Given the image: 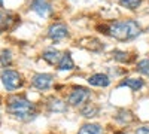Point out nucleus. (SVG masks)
<instances>
[{
	"label": "nucleus",
	"mask_w": 149,
	"mask_h": 134,
	"mask_svg": "<svg viewBox=\"0 0 149 134\" xmlns=\"http://www.w3.org/2000/svg\"><path fill=\"white\" fill-rule=\"evenodd\" d=\"M112 119H113L118 125H121L124 128L137 122V116L134 115V112H131L130 109H125V107L118 109V110L115 112V115L112 116Z\"/></svg>",
	"instance_id": "obj_9"
},
{
	"label": "nucleus",
	"mask_w": 149,
	"mask_h": 134,
	"mask_svg": "<svg viewBox=\"0 0 149 134\" xmlns=\"http://www.w3.org/2000/svg\"><path fill=\"white\" fill-rule=\"evenodd\" d=\"M110 58L119 64H124V66H131V64L137 63V55L134 52L125 51V49H112Z\"/></svg>",
	"instance_id": "obj_10"
},
{
	"label": "nucleus",
	"mask_w": 149,
	"mask_h": 134,
	"mask_svg": "<svg viewBox=\"0 0 149 134\" xmlns=\"http://www.w3.org/2000/svg\"><path fill=\"white\" fill-rule=\"evenodd\" d=\"M0 8H3V0H0Z\"/></svg>",
	"instance_id": "obj_25"
},
{
	"label": "nucleus",
	"mask_w": 149,
	"mask_h": 134,
	"mask_svg": "<svg viewBox=\"0 0 149 134\" xmlns=\"http://www.w3.org/2000/svg\"><path fill=\"white\" fill-rule=\"evenodd\" d=\"M98 30H100V33L109 36V37L115 39L118 42H122V43H127V42H131L134 39H137L143 33V28L140 26V22L133 19V18L110 21L107 24L100 26Z\"/></svg>",
	"instance_id": "obj_1"
},
{
	"label": "nucleus",
	"mask_w": 149,
	"mask_h": 134,
	"mask_svg": "<svg viewBox=\"0 0 149 134\" xmlns=\"http://www.w3.org/2000/svg\"><path fill=\"white\" fill-rule=\"evenodd\" d=\"M55 78L51 73H34L31 76V87L37 91H48L52 88Z\"/></svg>",
	"instance_id": "obj_6"
},
{
	"label": "nucleus",
	"mask_w": 149,
	"mask_h": 134,
	"mask_svg": "<svg viewBox=\"0 0 149 134\" xmlns=\"http://www.w3.org/2000/svg\"><path fill=\"white\" fill-rule=\"evenodd\" d=\"M69 109V104L66 100L60 97H49L46 101V110L49 113H66Z\"/></svg>",
	"instance_id": "obj_12"
},
{
	"label": "nucleus",
	"mask_w": 149,
	"mask_h": 134,
	"mask_svg": "<svg viewBox=\"0 0 149 134\" xmlns=\"http://www.w3.org/2000/svg\"><path fill=\"white\" fill-rule=\"evenodd\" d=\"M145 85H146V82L142 78H124L119 81L118 88H128L133 92H137L145 88Z\"/></svg>",
	"instance_id": "obj_13"
},
{
	"label": "nucleus",
	"mask_w": 149,
	"mask_h": 134,
	"mask_svg": "<svg viewBox=\"0 0 149 134\" xmlns=\"http://www.w3.org/2000/svg\"><path fill=\"white\" fill-rule=\"evenodd\" d=\"M134 70L139 73V75L149 78V58H142L137 63L134 64Z\"/></svg>",
	"instance_id": "obj_19"
},
{
	"label": "nucleus",
	"mask_w": 149,
	"mask_h": 134,
	"mask_svg": "<svg viewBox=\"0 0 149 134\" xmlns=\"http://www.w3.org/2000/svg\"><path fill=\"white\" fill-rule=\"evenodd\" d=\"M133 134H149V124H143V125L136 127Z\"/></svg>",
	"instance_id": "obj_22"
},
{
	"label": "nucleus",
	"mask_w": 149,
	"mask_h": 134,
	"mask_svg": "<svg viewBox=\"0 0 149 134\" xmlns=\"http://www.w3.org/2000/svg\"><path fill=\"white\" fill-rule=\"evenodd\" d=\"M100 110H102L100 106H98L97 103H94V101H88V103H85L84 106L79 107V113L85 119H94V118H97L98 115H100Z\"/></svg>",
	"instance_id": "obj_14"
},
{
	"label": "nucleus",
	"mask_w": 149,
	"mask_h": 134,
	"mask_svg": "<svg viewBox=\"0 0 149 134\" xmlns=\"http://www.w3.org/2000/svg\"><path fill=\"white\" fill-rule=\"evenodd\" d=\"M76 134H106L104 127L97 122H85L81 125Z\"/></svg>",
	"instance_id": "obj_18"
},
{
	"label": "nucleus",
	"mask_w": 149,
	"mask_h": 134,
	"mask_svg": "<svg viewBox=\"0 0 149 134\" xmlns=\"http://www.w3.org/2000/svg\"><path fill=\"white\" fill-rule=\"evenodd\" d=\"M0 81H2L3 87L6 91L14 92L19 88H22L24 85V78L18 70H12V69H5L0 75Z\"/></svg>",
	"instance_id": "obj_4"
},
{
	"label": "nucleus",
	"mask_w": 149,
	"mask_h": 134,
	"mask_svg": "<svg viewBox=\"0 0 149 134\" xmlns=\"http://www.w3.org/2000/svg\"><path fill=\"white\" fill-rule=\"evenodd\" d=\"M12 64V52L9 49H2L0 51V67H9Z\"/></svg>",
	"instance_id": "obj_21"
},
{
	"label": "nucleus",
	"mask_w": 149,
	"mask_h": 134,
	"mask_svg": "<svg viewBox=\"0 0 149 134\" xmlns=\"http://www.w3.org/2000/svg\"><path fill=\"white\" fill-rule=\"evenodd\" d=\"M115 134H128V133H125V131H116Z\"/></svg>",
	"instance_id": "obj_24"
},
{
	"label": "nucleus",
	"mask_w": 149,
	"mask_h": 134,
	"mask_svg": "<svg viewBox=\"0 0 149 134\" xmlns=\"http://www.w3.org/2000/svg\"><path fill=\"white\" fill-rule=\"evenodd\" d=\"M91 97H93V91L88 87H82V85H74V87L70 88L69 94H67V104L69 107H74V109H79L81 106H84L85 103L91 101Z\"/></svg>",
	"instance_id": "obj_3"
},
{
	"label": "nucleus",
	"mask_w": 149,
	"mask_h": 134,
	"mask_svg": "<svg viewBox=\"0 0 149 134\" xmlns=\"http://www.w3.org/2000/svg\"><path fill=\"white\" fill-rule=\"evenodd\" d=\"M86 83H88L90 87H95V88H107L112 83V78L107 73L95 72V73H93V75H90L86 78Z\"/></svg>",
	"instance_id": "obj_11"
},
{
	"label": "nucleus",
	"mask_w": 149,
	"mask_h": 134,
	"mask_svg": "<svg viewBox=\"0 0 149 134\" xmlns=\"http://www.w3.org/2000/svg\"><path fill=\"white\" fill-rule=\"evenodd\" d=\"M55 69H57L58 72H72V70L76 69V64H74V60H73L70 51L63 52V55H61V60L58 61V64L55 66Z\"/></svg>",
	"instance_id": "obj_15"
},
{
	"label": "nucleus",
	"mask_w": 149,
	"mask_h": 134,
	"mask_svg": "<svg viewBox=\"0 0 149 134\" xmlns=\"http://www.w3.org/2000/svg\"><path fill=\"white\" fill-rule=\"evenodd\" d=\"M19 22H21L19 15H17V14H6L5 18H3L2 26H0V33L15 30V28L19 26Z\"/></svg>",
	"instance_id": "obj_16"
},
{
	"label": "nucleus",
	"mask_w": 149,
	"mask_h": 134,
	"mask_svg": "<svg viewBox=\"0 0 149 134\" xmlns=\"http://www.w3.org/2000/svg\"><path fill=\"white\" fill-rule=\"evenodd\" d=\"M30 9L40 18H49L54 14V6L49 0H31Z\"/></svg>",
	"instance_id": "obj_7"
},
{
	"label": "nucleus",
	"mask_w": 149,
	"mask_h": 134,
	"mask_svg": "<svg viewBox=\"0 0 149 134\" xmlns=\"http://www.w3.org/2000/svg\"><path fill=\"white\" fill-rule=\"evenodd\" d=\"M6 112L10 118H14L17 121L29 122V121H33L37 116L39 109H37V106L33 101H30L27 97L10 95L6 100Z\"/></svg>",
	"instance_id": "obj_2"
},
{
	"label": "nucleus",
	"mask_w": 149,
	"mask_h": 134,
	"mask_svg": "<svg viewBox=\"0 0 149 134\" xmlns=\"http://www.w3.org/2000/svg\"><path fill=\"white\" fill-rule=\"evenodd\" d=\"M46 34H48L49 40H52L54 43H58V42H63V40L70 37V28L67 27V24L55 21L48 27Z\"/></svg>",
	"instance_id": "obj_5"
},
{
	"label": "nucleus",
	"mask_w": 149,
	"mask_h": 134,
	"mask_svg": "<svg viewBox=\"0 0 149 134\" xmlns=\"http://www.w3.org/2000/svg\"><path fill=\"white\" fill-rule=\"evenodd\" d=\"M78 45L81 48H84V49L93 52V54H100L106 49V43L102 42L100 39H97V37H93V36H86V37L79 39Z\"/></svg>",
	"instance_id": "obj_8"
},
{
	"label": "nucleus",
	"mask_w": 149,
	"mask_h": 134,
	"mask_svg": "<svg viewBox=\"0 0 149 134\" xmlns=\"http://www.w3.org/2000/svg\"><path fill=\"white\" fill-rule=\"evenodd\" d=\"M61 55H63V52H60L58 49H55V48H46V49L42 51V60L46 64L54 66V67L61 60Z\"/></svg>",
	"instance_id": "obj_17"
},
{
	"label": "nucleus",
	"mask_w": 149,
	"mask_h": 134,
	"mask_svg": "<svg viewBox=\"0 0 149 134\" xmlns=\"http://www.w3.org/2000/svg\"><path fill=\"white\" fill-rule=\"evenodd\" d=\"M3 18H5V14L0 12V26H2V22H3Z\"/></svg>",
	"instance_id": "obj_23"
},
{
	"label": "nucleus",
	"mask_w": 149,
	"mask_h": 134,
	"mask_svg": "<svg viewBox=\"0 0 149 134\" xmlns=\"http://www.w3.org/2000/svg\"><path fill=\"white\" fill-rule=\"evenodd\" d=\"M116 3L127 10H137L142 6L143 0H116Z\"/></svg>",
	"instance_id": "obj_20"
},
{
	"label": "nucleus",
	"mask_w": 149,
	"mask_h": 134,
	"mask_svg": "<svg viewBox=\"0 0 149 134\" xmlns=\"http://www.w3.org/2000/svg\"><path fill=\"white\" fill-rule=\"evenodd\" d=\"M146 33H148V34H149V26H148V27H146Z\"/></svg>",
	"instance_id": "obj_26"
}]
</instances>
